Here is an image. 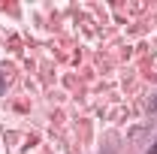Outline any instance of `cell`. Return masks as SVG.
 <instances>
[{
	"label": "cell",
	"instance_id": "obj_1",
	"mask_svg": "<svg viewBox=\"0 0 157 154\" xmlns=\"http://www.w3.org/2000/svg\"><path fill=\"white\" fill-rule=\"evenodd\" d=\"M148 154H157V142H154V145H151V148H148Z\"/></svg>",
	"mask_w": 157,
	"mask_h": 154
},
{
	"label": "cell",
	"instance_id": "obj_2",
	"mask_svg": "<svg viewBox=\"0 0 157 154\" xmlns=\"http://www.w3.org/2000/svg\"><path fill=\"white\" fill-rule=\"evenodd\" d=\"M151 115H157V100H154V109H151Z\"/></svg>",
	"mask_w": 157,
	"mask_h": 154
}]
</instances>
